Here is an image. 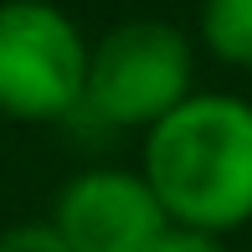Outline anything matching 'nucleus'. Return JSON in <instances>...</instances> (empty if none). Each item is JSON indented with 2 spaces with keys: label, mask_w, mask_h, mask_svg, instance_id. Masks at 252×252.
Wrapping results in <instances>:
<instances>
[{
  "label": "nucleus",
  "mask_w": 252,
  "mask_h": 252,
  "mask_svg": "<svg viewBox=\"0 0 252 252\" xmlns=\"http://www.w3.org/2000/svg\"><path fill=\"white\" fill-rule=\"evenodd\" d=\"M88 36L52 0H0V113L52 124L83 108Z\"/></svg>",
  "instance_id": "7ed1b4c3"
},
{
  "label": "nucleus",
  "mask_w": 252,
  "mask_h": 252,
  "mask_svg": "<svg viewBox=\"0 0 252 252\" xmlns=\"http://www.w3.org/2000/svg\"><path fill=\"white\" fill-rule=\"evenodd\" d=\"M196 47L180 26L155 16H134L108 26L88 47V93L83 108L108 129L150 134L165 113L196 93Z\"/></svg>",
  "instance_id": "f03ea898"
},
{
  "label": "nucleus",
  "mask_w": 252,
  "mask_h": 252,
  "mask_svg": "<svg viewBox=\"0 0 252 252\" xmlns=\"http://www.w3.org/2000/svg\"><path fill=\"white\" fill-rule=\"evenodd\" d=\"M144 252H221V237H206V232H190V226H165Z\"/></svg>",
  "instance_id": "0eeeda50"
},
{
  "label": "nucleus",
  "mask_w": 252,
  "mask_h": 252,
  "mask_svg": "<svg viewBox=\"0 0 252 252\" xmlns=\"http://www.w3.org/2000/svg\"><path fill=\"white\" fill-rule=\"evenodd\" d=\"M170 226L221 237L252 221V103L237 93H190L144 134L139 159Z\"/></svg>",
  "instance_id": "f257e3e1"
},
{
  "label": "nucleus",
  "mask_w": 252,
  "mask_h": 252,
  "mask_svg": "<svg viewBox=\"0 0 252 252\" xmlns=\"http://www.w3.org/2000/svg\"><path fill=\"white\" fill-rule=\"evenodd\" d=\"M201 41L232 67H252V0H201Z\"/></svg>",
  "instance_id": "39448f33"
},
{
  "label": "nucleus",
  "mask_w": 252,
  "mask_h": 252,
  "mask_svg": "<svg viewBox=\"0 0 252 252\" xmlns=\"http://www.w3.org/2000/svg\"><path fill=\"white\" fill-rule=\"evenodd\" d=\"M0 252H67V247L47 221H21L10 232H0Z\"/></svg>",
  "instance_id": "423d86ee"
},
{
  "label": "nucleus",
  "mask_w": 252,
  "mask_h": 252,
  "mask_svg": "<svg viewBox=\"0 0 252 252\" xmlns=\"http://www.w3.org/2000/svg\"><path fill=\"white\" fill-rule=\"evenodd\" d=\"M47 226L67 252H144L170 226V216L159 211L139 170L93 165L57 190Z\"/></svg>",
  "instance_id": "20e7f679"
}]
</instances>
